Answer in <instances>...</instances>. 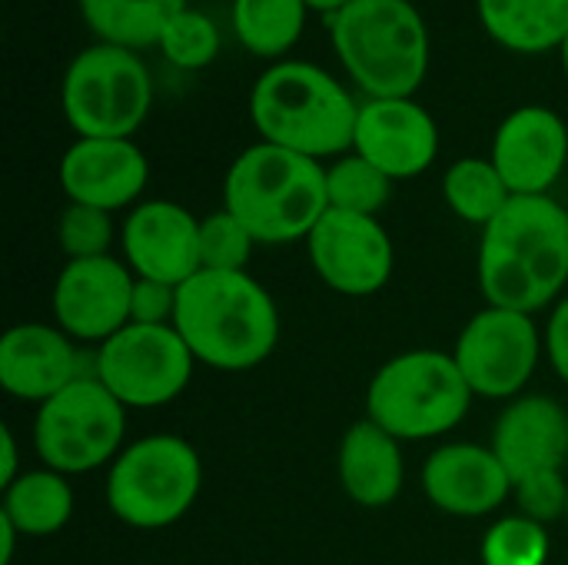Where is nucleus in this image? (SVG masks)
Returning a JSON list of instances; mask_svg holds the SVG:
<instances>
[{
	"label": "nucleus",
	"mask_w": 568,
	"mask_h": 565,
	"mask_svg": "<svg viewBox=\"0 0 568 565\" xmlns=\"http://www.w3.org/2000/svg\"><path fill=\"white\" fill-rule=\"evenodd\" d=\"M473 396L453 353L409 350L376 370L366 393V420L399 443L436 440L466 420Z\"/></svg>",
	"instance_id": "nucleus-6"
},
{
	"label": "nucleus",
	"mask_w": 568,
	"mask_h": 565,
	"mask_svg": "<svg viewBox=\"0 0 568 565\" xmlns=\"http://www.w3.org/2000/svg\"><path fill=\"white\" fill-rule=\"evenodd\" d=\"M333 53L366 100L416 97L429 73V27L413 0H353L326 17Z\"/></svg>",
	"instance_id": "nucleus-4"
},
{
	"label": "nucleus",
	"mask_w": 568,
	"mask_h": 565,
	"mask_svg": "<svg viewBox=\"0 0 568 565\" xmlns=\"http://www.w3.org/2000/svg\"><path fill=\"white\" fill-rule=\"evenodd\" d=\"M253 233L230 213L216 210L200 220V260L203 270L216 273H243L253 256Z\"/></svg>",
	"instance_id": "nucleus-30"
},
{
	"label": "nucleus",
	"mask_w": 568,
	"mask_h": 565,
	"mask_svg": "<svg viewBox=\"0 0 568 565\" xmlns=\"http://www.w3.org/2000/svg\"><path fill=\"white\" fill-rule=\"evenodd\" d=\"M190 7L186 0H80L83 23L100 43H116L126 50L156 47L166 23Z\"/></svg>",
	"instance_id": "nucleus-24"
},
{
	"label": "nucleus",
	"mask_w": 568,
	"mask_h": 565,
	"mask_svg": "<svg viewBox=\"0 0 568 565\" xmlns=\"http://www.w3.org/2000/svg\"><path fill=\"white\" fill-rule=\"evenodd\" d=\"M542 350L546 336H539L529 313L486 303V310L463 326L453 360L476 396L516 400L532 380Z\"/></svg>",
	"instance_id": "nucleus-11"
},
{
	"label": "nucleus",
	"mask_w": 568,
	"mask_h": 565,
	"mask_svg": "<svg viewBox=\"0 0 568 565\" xmlns=\"http://www.w3.org/2000/svg\"><path fill=\"white\" fill-rule=\"evenodd\" d=\"M443 196L463 223H473L479 230H486L513 200L503 173L496 170L489 157L456 160L443 176Z\"/></svg>",
	"instance_id": "nucleus-26"
},
{
	"label": "nucleus",
	"mask_w": 568,
	"mask_h": 565,
	"mask_svg": "<svg viewBox=\"0 0 568 565\" xmlns=\"http://www.w3.org/2000/svg\"><path fill=\"white\" fill-rule=\"evenodd\" d=\"M17 539H20L17 526H13V523H10L7 516H0V565L13 563V549H17Z\"/></svg>",
	"instance_id": "nucleus-36"
},
{
	"label": "nucleus",
	"mask_w": 568,
	"mask_h": 565,
	"mask_svg": "<svg viewBox=\"0 0 568 565\" xmlns=\"http://www.w3.org/2000/svg\"><path fill=\"white\" fill-rule=\"evenodd\" d=\"M20 473V446L10 426H0V490H7L10 483H17Z\"/></svg>",
	"instance_id": "nucleus-35"
},
{
	"label": "nucleus",
	"mask_w": 568,
	"mask_h": 565,
	"mask_svg": "<svg viewBox=\"0 0 568 565\" xmlns=\"http://www.w3.org/2000/svg\"><path fill=\"white\" fill-rule=\"evenodd\" d=\"M316 276L343 296L379 293L396 266V250L376 216L326 210L306 236Z\"/></svg>",
	"instance_id": "nucleus-12"
},
{
	"label": "nucleus",
	"mask_w": 568,
	"mask_h": 565,
	"mask_svg": "<svg viewBox=\"0 0 568 565\" xmlns=\"http://www.w3.org/2000/svg\"><path fill=\"white\" fill-rule=\"evenodd\" d=\"M223 210H230L256 243L283 246L306 240L329 210L326 167L260 140L230 163Z\"/></svg>",
	"instance_id": "nucleus-5"
},
{
	"label": "nucleus",
	"mask_w": 568,
	"mask_h": 565,
	"mask_svg": "<svg viewBox=\"0 0 568 565\" xmlns=\"http://www.w3.org/2000/svg\"><path fill=\"white\" fill-rule=\"evenodd\" d=\"M126 406L90 373L37 406L33 450L47 470L83 476L113 463L126 446Z\"/></svg>",
	"instance_id": "nucleus-9"
},
{
	"label": "nucleus",
	"mask_w": 568,
	"mask_h": 565,
	"mask_svg": "<svg viewBox=\"0 0 568 565\" xmlns=\"http://www.w3.org/2000/svg\"><path fill=\"white\" fill-rule=\"evenodd\" d=\"M568 283V210L546 196H513L479 240V290L489 306L536 313Z\"/></svg>",
	"instance_id": "nucleus-1"
},
{
	"label": "nucleus",
	"mask_w": 568,
	"mask_h": 565,
	"mask_svg": "<svg viewBox=\"0 0 568 565\" xmlns=\"http://www.w3.org/2000/svg\"><path fill=\"white\" fill-rule=\"evenodd\" d=\"M153 107V77L136 50L83 47L63 70L60 110L77 137L133 140Z\"/></svg>",
	"instance_id": "nucleus-7"
},
{
	"label": "nucleus",
	"mask_w": 568,
	"mask_h": 565,
	"mask_svg": "<svg viewBox=\"0 0 568 565\" xmlns=\"http://www.w3.org/2000/svg\"><path fill=\"white\" fill-rule=\"evenodd\" d=\"M489 160L513 196H546L568 163L566 120L542 103L516 107L493 137Z\"/></svg>",
	"instance_id": "nucleus-15"
},
{
	"label": "nucleus",
	"mask_w": 568,
	"mask_h": 565,
	"mask_svg": "<svg viewBox=\"0 0 568 565\" xmlns=\"http://www.w3.org/2000/svg\"><path fill=\"white\" fill-rule=\"evenodd\" d=\"M306 0H233L230 23L243 50L263 60H286L306 30Z\"/></svg>",
	"instance_id": "nucleus-25"
},
{
	"label": "nucleus",
	"mask_w": 568,
	"mask_h": 565,
	"mask_svg": "<svg viewBox=\"0 0 568 565\" xmlns=\"http://www.w3.org/2000/svg\"><path fill=\"white\" fill-rule=\"evenodd\" d=\"M110 216L113 213L97 210V206L67 203V210L60 213V223H57V240H60V250L67 253V260L110 256V243H113Z\"/></svg>",
	"instance_id": "nucleus-31"
},
{
	"label": "nucleus",
	"mask_w": 568,
	"mask_h": 565,
	"mask_svg": "<svg viewBox=\"0 0 568 565\" xmlns=\"http://www.w3.org/2000/svg\"><path fill=\"white\" fill-rule=\"evenodd\" d=\"M203 486V463L183 436H143L126 446L106 473V506L133 529L180 523Z\"/></svg>",
	"instance_id": "nucleus-8"
},
{
	"label": "nucleus",
	"mask_w": 568,
	"mask_h": 565,
	"mask_svg": "<svg viewBox=\"0 0 568 565\" xmlns=\"http://www.w3.org/2000/svg\"><path fill=\"white\" fill-rule=\"evenodd\" d=\"M123 260L133 276L183 286L203 270L200 220L173 200H146L130 210L120 230Z\"/></svg>",
	"instance_id": "nucleus-16"
},
{
	"label": "nucleus",
	"mask_w": 568,
	"mask_h": 565,
	"mask_svg": "<svg viewBox=\"0 0 568 565\" xmlns=\"http://www.w3.org/2000/svg\"><path fill=\"white\" fill-rule=\"evenodd\" d=\"M353 153L366 157L389 180H413L439 157V127L416 97L363 100Z\"/></svg>",
	"instance_id": "nucleus-14"
},
{
	"label": "nucleus",
	"mask_w": 568,
	"mask_h": 565,
	"mask_svg": "<svg viewBox=\"0 0 568 565\" xmlns=\"http://www.w3.org/2000/svg\"><path fill=\"white\" fill-rule=\"evenodd\" d=\"M220 27L210 13L183 7L160 37V53L176 70H203L220 57Z\"/></svg>",
	"instance_id": "nucleus-28"
},
{
	"label": "nucleus",
	"mask_w": 568,
	"mask_h": 565,
	"mask_svg": "<svg viewBox=\"0 0 568 565\" xmlns=\"http://www.w3.org/2000/svg\"><path fill=\"white\" fill-rule=\"evenodd\" d=\"M0 516H7L23 539L57 536L73 516V490L53 470H30L3 490Z\"/></svg>",
	"instance_id": "nucleus-23"
},
{
	"label": "nucleus",
	"mask_w": 568,
	"mask_h": 565,
	"mask_svg": "<svg viewBox=\"0 0 568 565\" xmlns=\"http://www.w3.org/2000/svg\"><path fill=\"white\" fill-rule=\"evenodd\" d=\"M359 100L329 70L310 60H280L266 67L250 90V120L263 143L336 160L353 150Z\"/></svg>",
	"instance_id": "nucleus-3"
},
{
	"label": "nucleus",
	"mask_w": 568,
	"mask_h": 565,
	"mask_svg": "<svg viewBox=\"0 0 568 565\" xmlns=\"http://www.w3.org/2000/svg\"><path fill=\"white\" fill-rule=\"evenodd\" d=\"M513 476L493 453V446L449 443L439 446L423 466V493L429 503L459 519H479L496 513L513 496Z\"/></svg>",
	"instance_id": "nucleus-18"
},
{
	"label": "nucleus",
	"mask_w": 568,
	"mask_h": 565,
	"mask_svg": "<svg viewBox=\"0 0 568 565\" xmlns=\"http://www.w3.org/2000/svg\"><path fill=\"white\" fill-rule=\"evenodd\" d=\"M80 376V353L60 326L17 323L0 340V386L27 403H47Z\"/></svg>",
	"instance_id": "nucleus-19"
},
{
	"label": "nucleus",
	"mask_w": 568,
	"mask_h": 565,
	"mask_svg": "<svg viewBox=\"0 0 568 565\" xmlns=\"http://www.w3.org/2000/svg\"><path fill=\"white\" fill-rule=\"evenodd\" d=\"M546 353H549V363L556 366V373L562 376V383L568 386V296L559 300V306L549 316V326H546Z\"/></svg>",
	"instance_id": "nucleus-34"
},
{
	"label": "nucleus",
	"mask_w": 568,
	"mask_h": 565,
	"mask_svg": "<svg viewBox=\"0 0 568 565\" xmlns=\"http://www.w3.org/2000/svg\"><path fill=\"white\" fill-rule=\"evenodd\" d=\"M549 533L542 523L516 513L493 523L483 536V565H546L549 563Z\"/></svg>",
	"instance_id": "nucleus-29"
},
{
	"label": "nucleus",
	"mask_w": 568,
	"mask_h": 565,
	"mask_svg": "<svg viewBox=\"0 0 568 565\" xmlns=\"http://www.w3.org/2000/svg\"><path fill=\"white\" fill-rule=\"evenodd\" d=\"M559 57H562V70H566V80H568V33H566V40H562V47H559Z\"/></svg>",
	"instance_id": "nucleus-38"
},
{
	"label": "nucleus",
	"mask_w": 568,
	"mask_h": 565,
	"mask_svg": "<svg viewBox=\"0 0 568 565\" xmlns=\"http://www.w3.org/2000/svg\"><path fill=\"white\" fill-rule=\"evenodd\" d=\"M393 183L379 167H373L359 153H343L326 167V200L329 210L359 213V216H379V210L393 196Z\"/></svg>",
	"instance_id": "nucleus-27"
},
{
	"label": "nucleus",
	"mask_w": 568,
	"mask_h": 565,
	"mask_svg": "<svg viewBox=\"0 0 568 565\" xmlns=\"http://www.w3.org/2000/svg\"><path fill=\"white\" fill-rule=\"evenodd\" d=\"M513 496H516V506L523 516L546 526V523L566 516L568 483L562 480V470H549V473H536V476L519 480L513 486Z\"/></svg>",
	"instance_id": "nucleus-32"
},
{
	"label": "nucleus",
	"mask_w": 568,
	"mask_h": 565,
	"mask_svg": "<svg viewBox=\"0 0 568 565\" xmlns=\"http://www.w3.org/2000/svg\"><path fill=\"white\" fill-rule=\"evenodd\" d=\"M493 453L513 483L562 470L568 460V413L552 396H516L496 420Z\"/></svg>",
	"instance_id": "nucleus-20"
},
{
	"label": "nucleus",
	"mask_w": 568,
	"mask_h": 565,
	"mask_svg": "<svg viewBox=\"0 0 568 565\" xmlns=\"http://www.w3.org/2000/svg\"><path fill=\"white\" fill-rule=\"evenodd\" d=\"M173 326L196 363L223 373L256 370L280 343V310L270 290L246 270H200L186 280Z\"/></svg>",
	"instance_id": "nucleus-2"
},
{
	"label": "nucleus",
	"mask_w": 568,
	"mask_h": 565,
	"mask_svg": "<svg viewBox=\"0 0 568 565\" xmlns=\"http://www.w3.org/2000/svg\"><path fill=\"white\" fill-rule=\"evenodd\" d=\"M336 466L343 493L363 509H386L403 493V443L373 420H359L346 430Z\"/></svg>",
	"instance_id": "nucleus-21"
},
{
	"label": "nucleus",
	"mask_w": 568,
	"mask_h": 565,
	"mask_svg": "<svg viewBox=\"0 0 568 565\" xmlns=\"http://www.w3.org/2000/svg\"><path fill=\"white\" fill-rule=\"evenodd\" d=\"M150 180V163L133 140L77 137L60 157V186L70 203L106 213L140 200Z\"/></svg>",
	"instance_id": "nucleus-17"
},
{
	"label": "nucleus",
	"mask_w": 568,
	"mask_h": 565,
	"mask_svg": "<svg viewBox=\"0 0 568 565\" xmlns=\"http://www.w3.org/2000/svg\"><path fill=\"white\" fill-rule=\"evenodd\" d=\"M176 303H180V286L136 276L133 300H130V323H136V326H173L176 323Z\"/></svg>",
	"instance_id": "nucleus-33"
},
{
	"label": "nucleus",
	"mask_w": 568,
	"mask_h": 565,
	"mask_svg": "<svg viewBox=\"0 0 568 565\" xmlns=\"http://www.w3.org/2000/svg\"><path fill=\"white\" fill-rule=\"evenodd\" d=\"M133 270L113 256L67 260L53 283V320L80 343H106L130 326Z\"/></svg>",
	"instance_id": "nucleus-13"
},
{
	"label": "nucleus",
	"mask_w": 568,
	"mask_h": 565,
	"mask_svg": "<svg viewBox=\"0 0 568 565\" xmlns=\"http://www.w3.org/2000/svg\"><path fill=\"white\" fill-rule=\"evenodd\" d=\"M346 3H353V0H306V7H310V10H316V13H323V17L339 13Z\"/></svg>",
	"instance_id": "nucleus-37"
},
{
	"label": "nucleus",
	"mask_w": 568,
	"mask_h": 565,
	"mask_svg": "<svg viewBox=\"0 0 568 565\" xmlns=\"http://www.w3.org/2000/svg\"><path fill=\"white\" fill-rule=\"evenodd\" d=\"M193 353L176 326H123L97 346L93 376L126 406L156 410L173 403L193 380Z\"/></svg>",
	"instance_id": "nucleus-10"
},
{
	"label": "nucleus",
	"mask_w": 568,
	"mask_h": 565,
	"mask_svg": "<svg viewBox=\"0 0 568 565\" xmlns=\"http://www.w3.org/2000/svg\"><path fill=\"white\" fill-rule=\"evenodd\" d=\"M483 30L513 53L559 50L568 33V0H476Z\"/></svg>",
	"instance_id": "nucleus-22"
},
{
	"label": "nucleus",
	"mask_w": 568,
	"mask_h": 565,
	"mask_svg": "<svg viewBox=\"0 0 568 565\" xmlns=\"http://www.w3.org/2000/svg\"><path fill=\"white\" fill-rule=\"evenodd\" d=\"M566 523H568V506H566Z\"/></svg>",
	"instance_id": "nucleus-39"
}]
</instances>
